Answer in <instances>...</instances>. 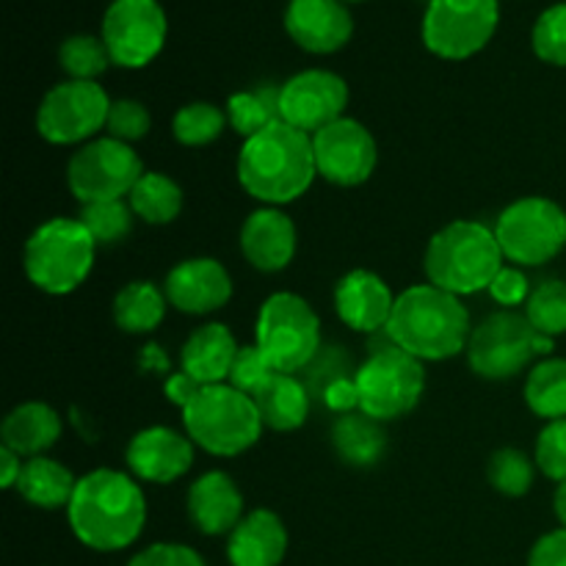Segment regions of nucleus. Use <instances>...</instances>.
Returning <instances> with one entry per match:
<instances>
[{"mask_svg": "<svg viewBox=\"0 0 566 566\" xmlns=\"http://www.w3.org/2000/svg\"><path fill=\"white\" fill-rule=\"evenodd\" d=\"M66 523L83 547L94 553L127 551L147 525V497L138 479L99 468L77 479L66 506Z\"/></svg>", "mask_w": 566, "mask_h": 566, "instance_id": "1", "label": "nucleus"}, {"mask_svg": "<svg viewBox=\"0 0 566 566\" xmlns=\"http://www.w3.org/2000/svg\"><path fill=\"white\" fill-rule=\"evenodd\" d=\"M235 175L243 191L269 208L296 202L318 177L313 136L282 119L274 122L241 144Z\"/></svg>", "mask_w": 566, "mask_h": 566, "instance_id": "2", "label": "nucleus"}, {"mask_svg": "<svg viewBox=\"0 0 566 566\" xmlns=\"http://www.w3.org/2000/svg\"><path fill=\"white\" fill-rule=\"evenodd\" d=\"M385 332L420 363H446L468 352L473 326L462 298L426 282L398 293Z\"/></svg>", "mask_w": 566, "mask_h": 566, "instance_id": "3", "label": "nucleus"}, {"mask_svg": "<svg viewBox=\"0 0 566 566\" xmlns=\"http://www.w3.org/2000/svg\"><path fill=\"white\" fill-rule=\"evenodd\" d=\"M506 265L495 230L473 219H457L431 235L423 269L431 285L453 296H475L486 291Z\"/></svg>", "mask_w": 566, "mask_h": 566, "instance_id": "4", "label": "nucleus"}, {"mask_svg": "<svg viewBox=\"0 0 566 566\" xmlns=\"http://www.w3.org/2000/svg\"><path fill=\"white\" fill-rule=\"evenodd\" d=\"M97 241L81 219L55 216L28 235L22 271L36 291L66 296L88 280L97 258Z\"/></svg>", "mask_w": 566, "mask_h": 566, "instance_id": "5", "label": "nucleus"}, {"mask_svg": "<svg viewBox=\"0 0 566 566\" xmlns=\"http://www.w3.org/2000/svg\"><path fill=\"white\" fill-rule=\"evenodd\" d=\"M182 429L205 453L230 459L258 446L265 426L252 396L230 385H210L182 409Z\"/></svg>", "mask_w": 566, "mask_h": 566, "instance_id": "6", "label": "nucleus"}, {"mask_svg": "<svg viewBox=\"0 0 566 566\" xmlns=\"http://www.w3.org/2000/svg\"><path fill=\"white\" fill-rule=\"evenodd\" d=\"M254 346L276 374L307 370L321 354V318L298 293H271L260 304Z\"/></svg>", "mask_w": 566, "mask_h": 566, "instance_id": "7", "label": "nucleus"}, {"mask_svg": "<svg viewBox=\"0 0 566 566\" xmlns=\"http://www.w3.org/2000/svg\"><path fill=\"white\" fill-rule=\"evenodd\" d=\"M492 230L506 263L539 269L566 249V210L547 197H523L497 216Z\"/></svg>", "mask_w": 566, "mask_h": 566, "instance_id": "8", "label": "nucleus"}, {"mask_svg": "<svg viewBox=\"0 0 566 566\" xmlns=\"http://www.w3.org/2000/svg\"><path fill=\"white\" fill-rule=\"evenodd\" d=\"M359 396V412L379 423L403 418L420 403L426 392V368L420 359L398 346L370 352L354 374Z\"/></svg>", "mask_w": 566, "mask_h": 566, "instance_id": "9", "label": "nucleus"}, {"mask_svg": "<svg viewBox=\"0 0 566 566\" xmlns=\"http://www.w3.org/2000/svg\"><path fill=\"white\" fill-rule=\"evenodd\" d=\"M501 25V0H429L420 22L426 50L442 61L479 55Z\"/></svg>", "mask_w": 566, "mask_h": 566, "instance_id": "10", "label": "nucleus"}, {"mask_svg": "<svg viewBox=\"0 0 566 566\" xmlns=\"http://www.w3.org/2000/svg\"><path fill=\"white\" fill-rule=\"evenodd\" d=\"M114 99L97 81H61L36 108V133L55 147H83L105 133Z\"/></svg>", "mask_w": 566, "mask_h": 566, "instance_id": "11", "label": "nucleus"}, {"mask_svg": "<svg viewBox=\"0 0 566 566\" xmlns=\"http://www.w3.org/2000/svg\"><path fill=\"white\" fill-rule=\"evenodd\" d=\"M144 171L147 169L130 144L99 136L77 147L66 160V188L81 205L127 199Z\"/></svg>", "mask_w": 566, "mask_h": 566, "instance_id": "12", "label": "nucleus"}, {"mask_svg": "<svg viewBox=\"0 0 566 566\" xmlns=\"http://www.w3.org/2000/svg\"><path fill=\"white\" fill-rule=\"evenodd\" d=\"M169 17L160 0H111L99 22L111 64L122 70H144L166 48Z\"/></svg>", "mask_w": 566, "mask_h": 566, "instance_id": "13", "label": "nucleus"}, {"mask_svg": "<svg viewBox=\"0 0 566 566\" xmlns=\"http://www.w3.org/2000/svg\"><path fill=\"white\" fill-rule=\"evenodd\" d=\"M536 335L525 313L497 310L486 315L468 343V363L479 379L506 381L523 374L539 354H536Z\"/></svg>", "mask_w": 566, "mask_h": 566, "instance_id": "14", "label": "nucleus"}, {"mask_svg": "<svg viewBox=\"0 0 566 566\" xmlns=\"http://www.w3.org/2000/svg\"><path fill=\"white\" fill-rule=\"evenodd\" d=\"M318 177L340 188H357L370 180L379 164L376 138L363 122L343 116L313 136Z\"/></svg>", "mask_w": 566, "mask_h": 566, "instance_id": "15", "label": "nucleus"}, {"mask_svg": "<svg viewBox=\"0 0 566 566\" xmlns=\"http://www.w3.org/2000/svg\"><path fill=\"white\" fill-rule=\"evenodd\" d=\"M348 108V83L332 70H302L280 86V119L315 136L343 119Z\"/></svg>", "mask_w": 566, "mask_h": 566, "instance_id": "16", "label": "nucleus"}, {"mask_svg": "<svg viewBox=\"0 0 566 566\" xmlns=\"http://www.w3.org/2000/svg\"><path fill=\"white\" fill-rule=\"evenodd\" d=\"M285 31L310 55H332L354 36L352 6L343 0H287Z\"/></svg>", "mask_w": 566, "mask_h": 566, "instance_id": "17", "label": "nucleus"}, {"mask_svg": "<svg viewBox=\"0 0 566 566\" xmlns=\"http://www.w3.org/2000/svg\"><path fill=\"white\" fill-rule=\"evenodd\" d=\"M193 446L188 434L169 426H149L133 434L125 448V464L130 475L149 484H175L193 468Z\"/></svg>", "mask_w": 566, "mask_h": 566, "instance_id": "18", "label": "nucleus"}, {"mask_svg": "<svg viewBox=\"0 0 566 566\" xmlns=\"http://www.w3.org/2000/svg\"><path fill=\"white\" fill-rule=\"evenodd\" d=\"M169 307L186 315H210L232 298V276L216 258H188L166 274Z\"/></svg>", "mask_w": 566, "mask_h": 566, "instance_id": "19", "label": "nucleus"}, {"mask_svg": "<svg viewBox=\"0 0 566 566\" xmlns=\"http://www.w3.org/2000/svg\"><path fill=\"white\" fill-rule=\"evenodd\" d=\"M241 254L260 274H280L293 263L298 249V232L282 208L252 210L241 227Z\"/></svg>", "mask_w": 566, "mask_h": 566, "instance_id": "20", "label": "nucleus"}, {"mask_svg": "<svg viewBox=\"0 0 566 566\" xmlns=\"http://www.w3.org/2000/svg\"><path fill=\"white\" fill-rule=\"evenodd\" d=\"M335 313L348 329L363 332V335H376V332L387 329L392 307H396V296H392L390 285L381 280L376 271L354 269L337 280L335 293Z\"/></svg>", "mask_w": 566, "mask_h": 566, "instance_id": "21", "label": "nucleus"}, {"mask_svg": "<svg viewBox=\"0 0 566 566\" xmlns=\"http://www.w3.org/2000/svg\"><path fill=\"white\" fill-rule=\"evenodd\" d=\"M186 512L193 528L205 536H230L247 517L241 486L224 470H208L199 475L186 495Z\"/></svg>", "mask_w": 566, "mask_h": 566, "instance_id": "22", "label": "nucleus"}, {"mask_svg": "<svg viewBox=\"0 0 566 566\" xmlns=\"http://www.w3.org/2000/svg\"><path fill=\"white\" fill-rule=\"evenodd\" d=\"M287 528L271 509H252L227 536L230 566H280L287 556Z\"/></svg>", "mask_w": 566, "mask_h": 566, "instance_id": "23", "label": "nucleus"}, {"mask_svg": "<svg viewBox=\"0 0 566 566\" xmlns=\"http://www.w3.org/2000/svg\"><path fill=\"white\" fill-rule=\"evenodd\" d=\"M238 340L224 324H202L186 337L180 352V370L202 387L227 385L238 354Z\"/></svg>", "mask_w": 566, "mask_h": 566, "instance_id": "24", "label": "nucleus"}, {"mask_svg": "<svg viewBox=\"0 0 566 566\" xmlns=\"http://www.w3.org/2000/svg\"><path fill=\"white\" fill-rule=\"evenodd\" d=\"M61 415L44 401L17 403L0 423V446L22 459L44 457L61 440Z\"/></svg>", "mask_w": 566, "mask_h": 566, "instance_id": "25", "label": "nucleus"}, {"mask_svg": "<svg viewBox=\"0 0 566 566\" xmlns=\"http://www.w3.org/2000/svg\"><path fill=\"white\" fill-rule=\"evenodd\" d=\"M332 448L348 468H374L387 453V431L385 423L374 420L370 415L354 412L337 415L329 431Z\"/></svg>", "mask_w": 566, "mask_h": 566, "instance_id": "26", "label": "nucleus"}, {"mask_svg": "<svg viewBox=\"0 0 566 566\" xmlns=\"http://www.w3.org/2000/svg\"><path fill=\"white\" fill-rule=\"evenodd\" d=\"M77 479L72 475L70 468L50 457L25 459L20 481H17V495L33 509H44V512H59V509L70 506L72 495H75Z\"/></svg>", "mask_w": 566, "mask_h": 566, "instance_id": "27", "label": "nucleus"}, {"mask_svg": "<svg viewBox=\"0 0 566 566\" xmlns=\"http://www.w3.org/2000/svg\"><path fill=\"white\" fill-rule=\"evenodd\" d=\"M263 426L271 431H296L310 418V390L293 374H276L263 390L254 396Z\"/></svg>", "mask_w": 566, "mask_h": 566, "instance_id": "28", "label": "nucleus"}, {"mask_svg": "<svg viewBox=\"0 0 566 566\" xmlns=\"http://www.w3.org/2000/svg\"><path fill=\"white\" fill-rule=\"evenodd\" d=\"M166 307H169V298L155 282L133 280L119 287L111 313H114V324L125 335H149L164 324Z\"/></svg>", "mask_w": 566, "mask_h": 566, "instance_id": "29", "label": "nucleus"}, {"mask_svg": "<svg viewBox=\"0 0 566 566\" xmlns=\"http://www.w3.org/2000/svg\"><path fill=\"white\" fill-rule=\"evenodd\" d=\"M525 407L545 423L566 418V359L545 357L525 376Z\"/></svg>", "mask_w": 566, "mask_h": 566, "instance_id": "30", "label": "nucleus"}, {"mask_svg": "<svg viewBox=\"0 0 566 566\" xmlns=\"http://www.w3.org/2000/svg\"><path fill=\"white\" fill-rule=\"evenodd\" d=\"M182 199L186 197H182L180 182L171 180L164 171H144L127 202L144 224L164 227L182 213Z\"/></svg>", "mask_w": 566, "mask_h": 566, "instance_id": "31", "label": "nucleus"}, {"mask_svg": "<svg viewBox=\"0 0 566 566\" xmlns=\"http://www.w3.org/2000/svg\"><path fill=\"white\" fill-rule=\"evenodd\" d=\"M224 111L232 130L247 142L280 122V86H258L230 94Z\"/></svg>", "mask_w": 566, "mask_h": 566, "instance_id": "32", "label": "nucleus"}, {"mask_svg": "<svg viewBox=\"0 0 566 566\" xmlns=\"http://www.w3.org/2000/svg\"><path fill=\"white\" fill-rule=\"evenodd\" d=\"M230 127L227 122V111L219 108L216 103L208 99H197V103H188L171 116V136L182 147H208L216 138H221V133Z\"/></svg>", "mask_w": 566, "mask_h": 566, "instance_id": "33", "label": "nucleus"}, {"mask_svg": "<svg viewBox=\"0 0 566 566\" xmlns=\"http://www.w3.org/2000/svg\"><path fill=\"white\" fill-rule=\"evenodd\" d=\"M486 481L503 497H523L534 490L536 462L520 448H497L486 462Z\"/></svg>", "mask_w": 566, "mask_h": 566, "instance_id": "34", "label": "nucleus"}, {"mask_svg": "<svg viewBox=\"0 0 566 566\" xmlns=\"http://www.w3.org/2000/svg\"><path fill=\"white\" fill-rule=\"evenodd\" d=\"M59 66L70 81H97L111 66L108 48L92 33H72L59 44Z\"/></svg>", "mask_w": 566, "mask_h": 566, "instance_id": "35", "label": "nucleus"}, {"mask_svg": "<svg viewBox=\"0 0 566 566\" xmlns=\"http://www.w3.org/2000/svg\"><path fill=\"white\" fill-rule=\"evenodd\" d=\"M77 219L92 232L97 247H116V243H122L133 232L136 213H133L127 199H111V202L81 205Z\"/></svg>", "mask_w": 566, "mask_h": 566, "instance_id": "36", "label": "nucleus"}, {"mask_svg": "<svg viewBox=\"0 0 566 566\" xmlns=\"http://www.w3.org/2000/svg\"><path fill=\"white\" fill-rule=\"evenodd\" d=\"M523 313L539 335H566V282L547 280L542 285H536L531 298L525 302Z\"/></svg>", "mask_w": 566, "mask_h": 566, "instance_id": "37", "label": "nucleus"}, {"mask_svg": "<svg viewBox=\"0 0 566 566\" xmlns=\"http://www.w3.org/2000/svg\"><path fill=\"white\" fill-rule=\"evenodd\" d=\"M536 59L551 66H566V3H553L536 17L531 31Z\"/></svg>", "mask_w": 566, "mask_h": 566, "instance_id": "38", "label": "nucleus"}, {"mask_svg": "<svg viewBox=\"0 0 566 566\" xmlns=\"http://www.w3.org/2000/svg\"><path fill=\"white\" fill-rule=\"evenodd\" d=\"M153 127V116H149L147 105L138 103V99L122 97L111 103L108 122H105V136L116 138L122 144H136L142 142L144 136Z\"/></svg>", "mask_w": 566, "mask_h": 566, "instance_id": "39", "label": "nucleus"}, {"mask_svg": "<svg viewBox=\"0 0 566 566\" xmlns=\"http://www.w3.org/2000/svg\"><path fill=\"white\" fill-rule=\"evenodd\" d=\"M534 462L545 479L564 484L566 481V418L551 420L536 437Z\"/></svg>", "mask_w": 566, "mask_h": 566, "instance_id": "40", "label": "nucleus"}, {"mask_svg": "<svg viewBox=\"0 0 566 566\" xmlns=\"http://www.w3.org/2000/svg\"><path fill=\"white\" fill-rule=\"evenodd\" d=\"M274 376H276V370L271 368L269 359H265L263 354H260V348L252 343V346L238 348L235 363H232L227 385L254 398L265 385H269L271 379H274Z\"/></svg>", "mask_w": 566, "mask_h": 566, "instance_id": "41", "label": "nucleus"}, {"mask_svg": "<svg viewBox=\"0 0 566 566\" xmlns=\"http://www.w3.org/2000/svg\"><path fill=\"white\" fill-rule=\"evenodd\" d=\"M490 298L495 304H501L503 310H514V307H525V302L531 298V282L525 276V271L520 265L506 263L501 271L495 274V280L490 282L486 287Z\"/></svg>", "mask_w": 566, "mask_h": 566, "instance_id": "42", "label": "nucleus"}, {"mask_svg": "<svg viewBox=\"0 0 566 566\" xmlns=\"http://www.w3.org/2000/svg\"><path fill=\"white\" fill-rule=\"evenodd\" d=\"M127 566H205V558L193 547L177 542H155L127 562Z\"/></svg>", "mask_w": 566, "mask_h": 566, "instance_id": "43", "label": "nucleus"}, {"mask_svg": "<svg viewBox=\"0 0 566 566\" xmlns=\"http://www.w3.org/2000/svg\"><path fill=\"white\" fill-rule=\"evenodd\" d=\"M528 566H566V528L539 536L528 553Z\"/></svg>", "mask_w": 566, "mask_h": 566, "instance_id": "44", "label": "nucleus"}, {"mask_svg": "<svg viewBox=\"0 0 566 566\" xmlns=\"http://www.w3.org/2000/svg\"><path fill=\"white\" fill-rule=\"evenodd\" d=\"M321 392H324L326 409H332L335 415H346L359 409L357 381H354V376H337Z\"/></svg>", "mask_w": 566, "mask_h": 566, "instance_id": "45", "label": "nucleus"}, {"mask_svg": "<svg viewBox=\"0 0 566 566\" xmlns=\"http://www.w3.org/2000/svg\"><path fill=\"white\" fill-rule=\"evenodd\" d=\"M164 392H166V401L175 403V407L182 412V409H186L188 403L199 396V392H202V385L180 370V374H171L169 379H166Z\"/></svg>", "mask_w": 566, "mask_h": 566, "instance_id": "46", "label": "nucleus"}, {"mask_svg": "<svg viewBox=\"0 0 566 566\" xmlns=\"http://www.w3.org/2000/svg\"><path fill=\"white\" fill-rule=\"evenodd\" d=\"M22 468H25V459L0 446V486H3V490H17Z\"/></svg>", "mask_w": 566, "mask_h": 566, "instance_id": "47", "label": "nucleus"}, {"mask_svg": "<svg viewBox=\"0 0 566 566\" xmlns=\"http://www.w3.org/2000/svg\"><path fill=\"white\" fill-rule=\"evenodd\" d=\"M553 512H556L562 528H566V481L556 486V495H553Z\"/></svg>", "mask_w": 566, "mask_h": 566, "instance_id": "48", "label": "nucleus"}, {"mask_svg": "<svg viewBox=\"0 0 566 566\" xmlns=\"http://www.w3.org/2000/svg\"><path fill=\"white\" fill-rule=\"evenodd\" d=\"M343 3H348V6H357V3H368V0H343Z\"/></svg>", "mask_w": 566, "mask_h": 566, "instance_id": "49", "label": "nucleus"}, {"mask_svg": "<svg viewBox=\"0 0 566 566\" xmlns=\"http://www.w3.org/2000/svg\"><path fill=\"white\" fill-rule=\"evenodd\" d=\"M426 3H429V0H426Z\"/></svg>", "mask_w": 566, "mask_h": 566, "instance_id": "50", "label": "nucleus"}]
</instances>
